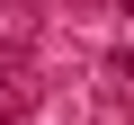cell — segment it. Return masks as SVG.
Masks as SVG:
<instances>
[{
  "instance_id": "6da1fadb",
  "label": "cell",
  "mask_w": 134,
  "mask_h": 125,
  "mask_svg": "<svg viewBox=\"0 0 134 125\" xmlns=\"http://www.w3.org/2000/svg\"><path fill=\"white\" fill-rule=\"evenodd\" d=\"M36 45V0H0V54H27Z\"/></svg>"
},
{
  "instance_id": "7a4b0ae2",
  "label": "cell",
  "mask_w": 134,
  "mask_h": 125,
  "mask_svg": "<svg viewBox=\"0 0 134 125\" xmlns=\"http://www.w3.org/2000/svg\"><path fill=\"white\" fill-rule=\"evenodd\" d=\"M125 9H134V0H125Z\"/></svg>"
}]
</instances>
